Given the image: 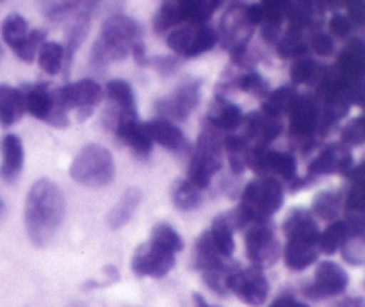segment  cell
I'll return each instance as SVG.
<instances>
[{"label":"cell","instance_id":"681fc988","mask_svg":"<svg viewBox=\"0 0 365 307\" xmlns=\"http://www.w3.org/2000/svg\"><path fill=\"white\" fill-rule=\"evenodd\" d=\"M346 7H348V14H346V16L351 20V24L356 25V27L364 25V20H365L364 4H348Z\"/></svg>","mask_w":365,"mask_h":307},{"label":"cell","instance_id":"8d00e7d4","mask_svg":"<svg viewBox=\"0 0 365 307\" xmlns=\"http://www.w3.org/2000/svg\"><path fill=\"white\" fill-rule=\"evenodd\" d=\"M171 200L178 211L189 213V211H195L200 207L202 191L196 189L191 182H187V178H180V181L175 182L173 189H171Z\"/></svg>","mask_w":365,"mask_h":307},{"label":"cell","instance_id":"7a4b0ae2","mask_svg":"<svg viewBox=\"0 0 365 307\" xmlns=\"http://www.w3.org/2000/svg\"><path fill=\"white\" fill-rule=\"evenodd\" d=\"M139 41H143L141 25L123 13H110L103 20L98 38L91 46V64L106 68L118 63L125 59Z\"/></svg>","mask_w":365,"mask_h":307},{"label":"cell","instance_id":"11a10c76","mask_svg":"<svg viewBox=\"0 0 365 307\" xmlns=\"http://www.w3.org/2000/svg\"><path fill=\"white\" fill-rule=\"evenodd\" d=\"M2 54H4V52H2V46H0V57H2Z\"/></svg>","mask_w":365,"mask_h":307},{"label":"cell","instance_id":"60d3db41","mask_svg":"<svg viewBox=\"0 0 365 307\" xmlns=\"http://www.w3.org/2000/svg\"><path fill=\"white\" fill-rule=\"evenodd\" d=\"M234 86L241 91L248 93V95L257 96V99H266L267 91H269V86H267V81L259 74V71L252 70L250 68L245 74L234 77Z\"/></svg>","mask_w":365,"mask_h":307},{"label":"cell","instance_id":"d4e9b609","mask_svg":"<svg viewBox=\"0 0 365 307\" xmlns=\"http://www.w3.org/2000/svg\"><path fill=\"white\" fill-rule=\"evenodd\" d=\"M207 121L216 131H234V129L242 125L245 114H242L241 107L237 104L230 102L225 96H217L210 104L209 113H207Z\"/></svg>","mask_w":365,"mask_h":307},{"label":"cell","instance_id":"7c38bea8","mask_svg":"<svg viewBox=\"0 0 365 307\" xmlns=\"http://www.w3.org/2000/svg\"><path fill=\"white\" fill-rule=\"evenodd\" d=\"M25 100V111L31 116L52 125V127L64 129L68 127V116L61 107L56 106L52 99V91L46 84H24L21 86Z\"/></svg>","mask_w":365,"mask_h":307},{"label":"cell","instance_id":"bcb514c9","mask_svg":"<svg viewBox=\"0 0 365 307\" xmlns=\"http://www.w3.org/2000/svg\"><path fill=\"white\" fill-rule=\"evenodd\" d=\"M309 46H310V50L316 54V56L327 57L334 52V38L323 31L314 32V34L310 36Z\"/></svg>","mask_w":365,"mask_h":307},{"label":"cell","instance_id":"83f0119b","mask_svg":"<svg viewBox=\"0 0 365 307\" xmlns=\"http://www.w3.org/2000/svg\"><path fill=\"white\" fill-rule=\"evenodd\" d=\"M143 193L139 188H127L123 191V195L120 196L116 203H114L113 209L107 213V225L113 231L125 227L128 221L132 220L134 213L138 211L139 203H141Z\"/></svg>","mask_w":365,"mask_h":307},{"label":"cell","instance_id":"4316f807","mask_svg":"<svg viewBox=\"0 0 365 307\" xmlns=\"http://www.w3.org/2000/svg\"><path fill=\"white\" fill-rule=\"evenodd\" d=\"M235 263H232L230 259L221 256L216 250V246L212 245L209 238V232H203L198 238L195 245V268L202 273L205 271H214V270H223V268L234 266Z\"/></svg>","mask_w":365,"mask_h":307},{"label":"cell","instance_id":"c3c4849f","mask_svg":"<svg viewBox=\"0 0 365 307\" xmlns=\"http://www.w3.org/2000/svg\"><path fill=\"white\" fill-rule=\"evenodd\" d=\"M146 66H153L157 71H160L163 75H170L177 70L178 59L177 57H171V56L148 57V59H146Z\"/></svg>","mask_w":365,"mask_h":307},{"label":"cell","instance_id":"db71d44e","mask_svg":"<svg viewBox=\"0 0 365 307\" xmlns=\"http://www.w3.org/2000/svg\"><path fill=\"white\" fill-rule=\"evenodd\" d=\"M4 213H6V203H4V200L0 198V220H2Z\"/></svg>","mask_w":365,"mask_h":307},{"label":"cell","instance_id":"d590c367","mask_svg":"<svg viewBox=\"0 0 365 307\" xmlns=\"http://www.w3.org/2000/svg\"><path fill=\"white\" fill-rule=\"evenodd\" d=\"M150 243L170 253H177L184 248V239H182V236L178 234L173 225L166 223V221H160V223L153 225L152 232H150Z\"/></svg>","mask_w":365,"mask_h":307},{"label":"cell","instance_id":"7bdbcfd3","mask_svg":"<svg viewBox=\"0 0 365 307\" xmlns=\"http://www.w3.org/2000/svg\"><path fill=\"white\" fill-rule=\"evenodd\" d=\"M342 257L351 266H362L365 261V239L364 236H349L348 241L341 248Z\"/></svg>","mask_w":365,"mask_h":307},{"label":"cell","instance_id":"4dcf8cb0","mask_svg":"<svg viewBox=\"0 0 365 307\" xmlns=\"http://www.w3.org/2000/svg\"><path fill=\"white\" fill-rule=\"evenodd\" d=\"M234 231L235 228L234 225H232L230 218H228V213L220 214V216L214 218L210 228H207L212 245L216 246L217 252H220L223 257H227V259H230L235 248Z\"/></svg>","mask_w":365,"mask_h":307},{"label":"cell","instance_id":"44dd1931","mask_svg":"<svg viewBox=\"0 0 365 307\" xmlns=\"http://www.w3.org/2000/svg\"><path fill=\"white\" fill-rule=\"evenodd\" d=\"M113 131L116 132L118 138H120L121 141H123L125 145L135 154V156L146 159V157L152 154V149H153L152 139L148 138L145 127H143V124H139L135 116L120 118V120L114 124Z\"/></svg>","mask_w":365,"mask_h":307},{"label":"cell","instance_id":"f1b7e54d","mask_svg":"<svg viewBox=\"0 0 365 307\" xmlns=\"http://www.w3.org/2000/svg\"><path fill=\"white\" fill-rule=\"evenodd\" d=\"M173 7L178 25L205 24L216 13V9H220V2H209V0H182V2H173Z\"/></svg>","mask_w":365,"mask_h":307},{"label":"cell","instance_id":"6da1fadb","mask_svg":"<svg viewBox=\"0 0 365 307\" xmlns=\"http://www.w3.org/2000/svg\"><path fill=\"white\" fill-rule=\"evenodd\" d=\"M66 213V200L56 182L39 178L31 186L25 200L24 220L27 236L36 246H45L56 238Z\"/></svg>","mask_w":365,"mask_h":307},{"label":"cell","instance_id":"52a82bcc","mask_svg":"<svg viewBox=\"0 0 365 307\" xmlns=\"http://www.w3.org/2000/svg\"><path fill=\"white\" fill-rule=\"evenodd\" d=\"M166 43L177 56L196 57L214 49L217 32L205 24L178 25L168 32Z\"/></svg>","mask_w":365,"mask_h":307},{"label":"cell","instance_id":"ffe728a7","mask_svg":"<svg viewBox=\"0 0 365 307\" xmlns=\"http://www.w3.org/2000/svg\"><path fill=\"white\" fill-rule=\"evenodd\" d=\"M143 127H145L146 134L152 139V143H159L160 146H164L166 150H171V152H187V138H185L184 132H182L173 121L155 118V120H150L146 121V124H143Z\"/></svg>","mask_w":365,"mask_h":307},{"label":"cell","instance_id":"ab89813d","mask_svg":"<svg viewBox=\"0 0 365 307\" xmlns=\"http://www.w3.org/2000/svg\"><path fill=\"white\" fill-rule=\"evenodd\" d=\"M38 63L43 71L50 75L59 74L64 66V49L57 41H45L38 50Z\"/></svg>","mask_w":365,"mask_h":307},{"label":"cell","instance_id":"836d02e7","mask_svg":"<svg viewBox=\"0 0 365 307\" xmlns=\"http://www.w3.org/2000/svg\"><path fill=\"white\" fill-rule=\"evenodd\" d=\"M296 95L298 93L294 91L292 86H282V88L274 89L273 93L266 96L262 104V114L266 118H271V120H278L282 114H285L291 107V104L294 102Z\"/></svg>","mask_w":365,"mask_h":307},{"label":"cell","instance_id":"1f68e13d","mask_svg":"<svg viewBox=\"0 0 365 307\" xmlns=\"http://www.w3.org/2000/svg\"><path fill=\"white\" fill-rule=\"evenodd\" d=\"M0 32H2L4 41H6L7 45H9V49L14 52V56H18L20 50L25 46V43H27L31 29H29V21L25 20L21 14L11 13L4 18Z\"/></svg>","mask_w":365,"mask_h":307},{"label":"cell","instance_id":"7402d4cb","mask_svg":"<svg viewBox=\"0 0 365 307\" xmlns=\"http://www.w3.org/2000/svg\"><path fill=\"white\" fill-rule=\"evenodd\" d=\"M282 134V124L278 120L266 118L262 113H252L246 118V134L242 138L246 139L250 146L257 149H267L271 141Z\"/></svg>","mask_w":365,"mask_h":307},{"label":"cell","instance_id":"5b68a950","mask_svg":"<svg viewBox=\"0 0 365 307\" xmlns=\"http://www.w3.org/2000/svg\"><path fill=\"white\" fill-rule=\"evenodd\" d=\"M223 168V139L216 129L205 127L196 141L195 154L189 163L187 182L196 189L209 188L214 175Z\"/></svg>","mask_w":365,"mask_h":307},{"label":"cell","instance_id":"4fadbf2b","mask_svg":"<svg viewBox=\"0 0 365 307\" xmlns=\"http://www.w3.org/2000/svg\"><path fill=\"white\" fill-rule=\"evenodd\" d=\"M228 293H234L241 302L250 307H260L266 303L269 295V281L259 268H246V270H235L228 277L227 282Z\"/></svg>","mask_w":365,"mask_h":307},{"label":"cell","instance_id":"7dc6e473","mask_svg":"<svg viewBox=\"0 0 365 307\" xmlns=\"http://www.w3.org/2000/svg\"><path fill=\"white\" fill-rule=\"evenodd\" d=\"M328 27H330L331 34L337 36V38H348V36H351L355 25L351 24V20L344 13H335L331 14Z\"/></svg>","mask_w":365,"mask_h":307},{"label":"cell","instance_id":"603a6c76","mask_svg":"<svg viewBox=\"0 0 365 307\" xmlns=\"http://www.w3.org/2000/svg\"><path fill=\"white\" fill-rule=\"evenodd\" d=\"M0 152H2L0 177L6 182H14L20 177L21 168H24V143L16 134H6L0 141Z\"/></svg>","mask_w":365,"mask_h":307},{"label":"cell","instance_id":"ba28073f","mask_svg":"<svg viewBox=\"0 0 365 307\" xmlns=\"http://www.w3.org/2000/svg\"><path fill=\"white\" fill-rule=\"evenodd\" d=\"M102 88L98 82L91 79H82V81L71 82L59 89H53L52 99L57 107L68 113L70 109L78 111V120H86L93 113L96 106L102 100Z\"/></svg>","mask_w":365,"mask_h":307},{"label":"cell","instance_id":"f5cc1de1","mask_svg":"<svg viewBox=\"0 0 365 307\" xmlns=\"http://www.w3.org/2000/svg\"><path fill=\"white\" fill-rule=\"evenodd\" d=\"M192 302H195V307H216V306H212V303L207 302V300L203 298L202 295H198V293H195V295H192Z\"/></svg>","mask_w":365,"mask_h":307},{"label":"cell","instance_id":"f546056e","mask_svg":"<svg viewBox=\"0 0 365 307\" xmlns=\"http://www.w3.org/2000/svg\"><path fill=\"white\" fill-rule=\"evenodd\" d=\"M25 113L24 93L20 88L9 84H0V125L11 127Z\"/></svg>","mask_w":365,"mask_h":307},{"label":"cell","instance_id":"3957f363","mask_svg":"<svg viewBox=\"0 0 365 307\" xmlns=\"http://www.w3.org/2000/svg\"><path fill=\"white\" fill-rule=\"evenodd\" d=\"M285 243L284 259L289 270L303 271L319 257V227L309 209H292L282 223Z\"/></svg>","mask_w":365,"mask_h":307},{"label":"cell","instance_id":"74e56055","mask_svg":"<svg viewBox=\"0 0 365 307\" xmlns=\"http://www.w3.org/2000/svg\"><path fill=\"white\" fill-rule=\"evenodd\" d=\"M341 206H342V193L335 191V189H324V191H319L316 196H314L312 211H310V213L319 216L321 220L331 221L337 218L339 211H341Z\"/></svg>","mask_w":365,"mask_h":307},{"label":"cell","instance_id":"9c48e42d","mask_svg":"<svg viewBox=\"0 0 365 307\" xmlns=\"http://www.w3.org/2000/svg\"><path fill=\"white\" fill-rule=\"evenodd\" d=\"M202 99V79L189 77L182 81L173 91L155 102V111L168 121H184Z\"/></svg>","mask_w":365,"mask_h":307},{"label":"cell","instance_id":"816d5d0a","mask_svg":"<svg viewBox=\"0 0 365 307\" xmlns=\"http://www.w3.org/2000/svg\"><path fill=\"white\" fill-rule=\"evenodd\" d=\"M331 307H365V300L362 296H346V298L335 302Z\"/></svg>","mask_w":365,"mask_h":307},{"label":"cell","instance_id":"e575fe53","mask_svg":"<svg viewBox=\"0 0 365 307\" xmlns=\"http://www.w3.org/2000/svg\"><path fill=\"white\" fill-rule=\"evenodd\" d=\"M349 236L351 234H349V228L344 220L331 221V223L324 228V232H319V241H317L319 243V252L331 256V253H335L337 250L342 248V245L348 241Z\"/></svg>","mask_w":365,"mask_h":307},{"label":"cell","instance_id":"ee69618b","mask_svg":"<svg viewBox=\"0 0 365 307\" xmlns=\"http://www.w3.org/2000/svg\"><path fill=\"white\" fill-rule=\"evenodd\" d=\"M82 2H45L41 4V11L48 20L63 21L71 18L78 11Z\"/></svg>","mask_w":365,"mask_h":307},{"label":"cell","instance_id":"b9f144b4","mask_svg":"<svg viewBox=\"0 0 365 307\" xmlns=\"http://www.w3.org/2000/svg\"><path fill=\"white\" fill-rule=\"evenodd\" d=\"M346 213L351 216H362L364 213V178H362V168H355L351 171V186H349V193L346 196Z\"/></svg>","mask_w":365,"mask_h":307},{"label":"cell","instance_id":"484cf974","mask_svg":"<svg viewBox=\"0 0 365 307\" xmlns=\"http://www.w3.org/2000/svg\"><path fill=\"white\" fill-rule=\"evenodd\" d=\"M106 95L114 104V124L120 118L135 116V96L134 91H132V86L127 81H123V79H113V81L107 82Z\"/></svg>","mask_w":365,"mask_h":307},{"label":"cell","instance_id":"f35d334b","mask_svg":"<svg viewBox=\"0 0 365 307\" xmlns=\"http://www.w3.org/2000/svg\"><path fill=\"white\" fill-rule=\"evenodd\" d=\"M250 145L242 136H228L223 139V152H227L230 170L235 175H241L246 168V156H248Z\"/></svg>","mask_w":365,"mask_h":307},{"label":"cell","instance_id":"5bb4252c","mask_svg":"<svg viewBox=\"0 0 365 307\" xmlns=\"http://www.w3.org/2000/svg\"><path fill=\"white\" fill-rule=\"evenodd\" d=\"M245 6L246 4H232L221 18V34L217 39H221V45L232 54V57L241 56L248 50L253 34V27L245 18Z\"/></svg>","mask_w":365,"mask_h":307},{"label":"cell","instance_id":"30bf717a","mask_svg":"<svg viewBox=\"0 0 365 307\" xmlns=\"http://www.w3.org/2000/svg\"><path fill=\"white\" fill-rule=\"evenodd\" d=\"M245 241L246 256H248L253 268L266 270V268H271L280 259V241H278V236L274 232V228L267 221L248 227Z\"/></svg>","mask_w":365,"mask_h":307},{"label":"cell","instance_id":"d6a6232c","mask_svg":"<svg viewBox=\"0 0 365 307\" xmlns=\"http://www.w3.org/2000/svg\"><path fill=\"white\" fill-rule=\"evenodd\" d=\"M327 74V68L312 57H298L291 64V79L294 84H319Z\"/></svg>","mask_w":365,"mask_h":307},{"label":"cell","instance_id":"f907efd6","mask_svg":"<svg viewBox=\"0 0 365 307\" xmlns=\"http://www.w3.org/2000/svg\"><path fill=\"white\" fill-rule=\"evenodd\" d=\"M267 307H310V306L309 303L302 302V300L294 298V296L291 295H282L278 296L277 300H273Z\"/></svg>","mask_w":365,"mask_h":307},{"label":"cell","instance_id":"2e32d148","mask_svg":"<svg viewBox=\"0 0 365 307\" xmlns=\"http://www.w3.org/2000/svg\"><path fill=\"white\" fill-rule=\"evenodd\" d=\"M287 114L291 136H294V138H310L316 132H319L323 107H321L317 96L296 95Z\"/></svg>","mask_w":365,"mask_h":307},{"label":"cell","instance_id":"8992f818","mask_svg":"<svg viewBox=\"0 0 365 307\" xmlns=\"http://www.w3.org/2000/svg\"><path fill=\"white\" fill-rule=\"evenodd\" d=\"M116 173L113 154L100 145H86L75 156L70 166V175L77 184L86 188H103L110 184Z\"/></svg>","mask_w":365,"mask_h":307},{"label":"cell","instance_id":"8fae6325","mask_svg":"<svg viewBox=\"0 0 365 307\" xmlns=\"http://www.w3.org/2000/svg\"><path fill=\"white\" fill-rule=\"evenodd\" d=\"M246 166H250L253 171L262 175V177L277 175V177L289 182H292L298 177V173H296L298 171V163H296V157L289 152L250 146L248 156H246Z\"/></svg>","mask_w":365,"mask_h":307},{"label":"cell","instance_id":"9a60e30c","mask_svg":"<svg viewBox=\"0 0 365 307\" xmlns=\"http://www.w3.org/2000/svg\"><path fill=\"white\" fill-rule=\"evenodd\" d=\"M349 284V277L344 268L339 266L334 261H323L317 266L314 281L303 288V295L310 300L334 298L342 295Z\"/></svg>","mask_w":365,"mask_h":307},{"label":"cell","instance_id":"cb8c5ba5","mask_svg":"<svg viewBox=\"0 0 365 307\" xmlns=\"http://www.w3.org/2000/svg\"><path fill=\"white\" fill-rule=\"evenodd\" d=\"M365 70V46L360 38H353L339 56L335 71L349 82H362Z\"/></svg>","mask_w":365,"mask_h":307},{"label":"cell","instance_id":"f6af8a7d","mask_svg":"<svg viewBox=\"0 0 365 307\" xmlns=\"http://www.w3.org/2000/svg\"><path fill=\"white\" fill-rule=\"evenodd\" d=\"M364 143V116H356L342 129L341 145L351 150V146H360Z\"/></svg>","mask_w":365,"mask_h":307},{"label":"cell","instance_id":"e0dca14e","mask_svg":"<svg viewBox=\"0 0 365 307\" xmlns=\"http://www.w3.org/2000/svg\"><path fill=\"white\" fill-rule=\"evenodd\" d=\"M175 253L166 252L152 243H143L134 250L130 268L138 277H152L163 278L173 270Z\"/></svg>","mask_w":365,"mask_h":307},{"label":"cell","instance_id":"d6986e66","mask_svg":"<svg viewBox=\"0 0 365 307\" xmlns=\"http://www.w3.org/2000/svg\"><path fill=\"white\" fill-rule=\"evenodd\" d=\"M96 9L95 2H82L78 7L77 13L70 18V24H68L66 32H64V38H66V45H63L64 49V66H70L71 59H73L75 52L78 50V46L84 43V39L88 38L89 27H91V14Z\"/></svg>","mask_w":365,"mask_h":307},{"label":"cell","instance_id":"277c9868","mask_svg":"<svg viewBox=\"0 0 365 307\" xmlns=\"http://www.w3.org/2000/svg\"><path fill=\"white\" fill-rule=\"evenodd\" d=\"M284 206V188L274 177H260L252 181L241 195L237 209L228 213L234 228H248L269 220Z\"/></svg>","mask_w":365,"mask_h":307},{"label":"cell","instance_id":"ac0fdd59","mask_svg":"<svg viewBox=\"0 0 365 307\" xmlns=\"http://www.w3.org/2000/svg\"><path fill=\"white\" fill-rule=\"evenodd\" d=\"M353 171V156L351 150L346 149L341 143L327 145L317 157H314L309 164V177H323V175L334 173H351Z\"/></svg>","mask_w":365,"mask_h":307}]
</instances>
